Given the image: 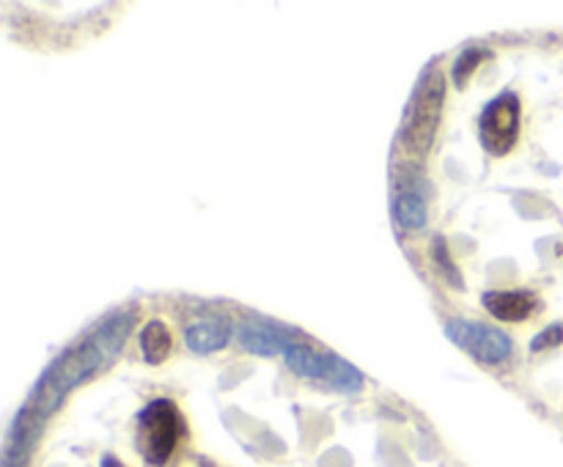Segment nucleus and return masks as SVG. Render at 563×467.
<instances>
[{"instance_id": "obj_13", "label": "nucleus", "mask_w": 563, "mask_h": 467, "mask_svg": "<svg viewBox=\"0 0 563 467\" xmlns=\"http://www.w3.org/2000/svg\"><path fill=\"white\" fill-rule=\"evenodd\" d=\"M432 251H434V264H438L440 275H443V278L449 280V283L454 286V289H462V286H465V280L460 278V269H456V264L451 262L449 245H445L443 236H438V240H434Z\"/></svg>"}, {"instance_id": "obj_6", "label": "nucleus", "mask_w": 563, "mask_h": 467, "mask_svg": "<svg viewBox=\"0 0 563 467\" xmlns=\"http://www.w3.org/2000/svg\"><path fill=\"white\" fill-rule=\"evenodd\" d=\"M445 335L454 341L460 349H465L467 355L476 357L484 366H500L511 357L515 344H511L509 335L498 327H489V324L473 322V319H451L445 324Z\"/></svg>"}, {"instance_id": "obj_2", "label": "nucleus", "mask_w": 563, "mask_h": 467, "mask_svg": "<svg viewBox=\"0 0 563 467\" xmlns=\"http://www.w3.org/2000/svg\"><path fill=\"white\" fill-rule=\"evenodd\" d=\"M445 99V77L438 64H429L418 77V86L407 104L405 121L399 130V143L412 157H427L434 146L440 119H443Z\"/></svg>"}, {"instance_id": "obj_9", "label": "nucleus", "mask_w": 563, "mask_h": 467, "mask_svg": "<svg viewBox=\"0 0 563 467\" xmlns=\"http://www.w3.org/2000/svg\"><path fill=\"white\" fill-rule=\"evenodd\" d=\"M484 308L500 322H522L539 308V300L533 291H487L484 294Z\"/></svg>"}, {"instance_id": "obj_10", "label": "nucleus", "mask_w": 563, "mask_h": 467, "mask_svg": "<svg viewBox=\"0 0 563 467\" xmlns=\"http://www.w3.org/2000/svg\"><path fill=\"white\" fill-rule=\"evenodd\" d=\"M394 218L405 231H421L427 225V201L416 187H401L394 198Z\"/></svg>"}, {"instance_id": "obj_8", "label": "nucleus", "mask_w": 563, "mask_h": 467, "mask_svg": "<svg viewBox=\"0 0 563 467\" xmlns=\"http://www.w3.org/2000/svg\"><path fill=\"white\" fill-rule=\"evenodd\" d=\"M231 333H234V327H231V322L225 316H203L187 324L185 344L192 352H198V355H209V352L223 349L229 344Z\"/></svg>"}, {"instance_id": "obj_4", "label": "nucleus", "mask_w": 563, "mask_h": 467, "mask_svg": "<svg viewBox=\"0 0 563 467\" xmlns=\"http://www.w3.org/2000/svg\"><path fill=\"white\" fill-rule=\"evenodd\" d=\"M284 360L300 377L330 385V388L344 390V393H357L363 388V374L352 363L333 355V352L317 349L306 341H291L284 352Z\"/></svg>"}, {"instance_id": "obj_3", "label": "nucleus", "mask_w": 563, "mask_h": 467, "mask_svg": "<svg viewBox=\"0 0 563 467\" xmlns=\"http://www.w3.org/2000/svg\"><path fill=\"white\" fill-rule=\"evenodd\" d=\"M185 434V418L168 399H154L137 415V451L146 467H165Z\"/></svg>"}, {"instance_id": "obj_5", "label": "nucleus", "mask_w": 563, "mask_h": 467, "mask_svg": "<svg viewBox=\"0 0 563 467\" xmlns=\"http://www.w3.org/2000/svg\"><path fill=\"white\" fill-rule=\"evenodd\" d=\"M520 115L522 104L515 91H500L482 110L478 137H482V146L493 157H504V154H509L517 146V137H520Z\"/></svg>"}, {"instance_id": "obj_15", "label": "nucleus", "mask_w": 563, "mask_h": 467, "mask_svg": "<svg viewBox=\"0 0 563 467\" xmlns=\"http://www.w3.org/2000/svg\"><path fill=\"white\" fill-rule=\"evenodd\" d=\"M102 467H124V462H121L119 456H110V454H104V456H102Z\"/></svg>"}, {"instance_id": "obj_12", "label": "nucleus", "mask_w": 563, "mask_h": 467, "mask_svg": "<svg viewBox=\"0 0 563 467\" xmlns=\"http://www.w3.org/2000/svg\"><path fill=\"white\" fill-rule=\"evenodd\" d=\"M487 58H489V49H482V47L465 49V53H462L460 58H456V64H454L456 86L465 88L467 80H471V77H473V71H476L478 66H482Z\"/></svg>"}, {"instance_id": "obj_14", "label": "nucleus", "mask_w": 563, "mask_h": 467, "mask_svg": "<svg viewBox=\"0 0 563 467\" xmlns=\"http://www.w3.org/2000/svg\"><path fill=\"white\" fill-rule=\"evenodd\" d=\"M559 344H563V322H553L542 333H537V338L531 341V352H544Z\"/></svg>"}, {"instance_id": "obj_7", "label": "nucleus", "mask_w": 563, "mask_h": 467, "mask_svg": "<svg viewBox=\"0 0 563 467\" xmlns=\"http://www.w3.org/2000/svg\"><path fill=\"white\" fill-rule=\"evenodd\" d=\"M240 344L253 355H284L291 344V330L275 322H242Z\"/></svg>"}, {"instance_id": "obj_1", "label": "nucleus", "mask_w": 563, "mask_h": 467, "mask_svg": "<svg viewBox=\"0 0 563 467\" xmlns=\"http://www.w3.org/2000/svg\"><path fill=\"white\" fill-rule=\"evenodd\" d=\"M132 322H135V308H121V311H113L110 316H104L86 338H80L69 349L60 352L44 368V374L33 385V390L27 393L25 404L20 410L25 415H31L33 421L47 423V418L64 404L69 390H75L77 385L91 379L93 374L108 368L119 357L121 346L130 338Z\"/></svg>"}, {"instance_id": "obj_11", "label": "nucleus", "mask_w": 563, "mask_h": 467, "mask_svg": "<svg viewBox=\"0 0 563 467\" xmlns=\"http://www.w3.org/2000/svg\"><path fill=\"white\" fill-rule=\"evenodd\" d=\"M170 333L168 327H165V322H159V319H154V322H148L146 327L141 330V352H143V360L152 363V366H157V363H163L165 357L170 355Z\"/></svg>"}]
</instances>
